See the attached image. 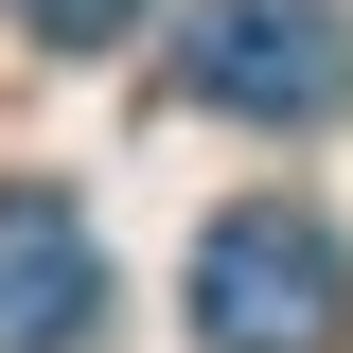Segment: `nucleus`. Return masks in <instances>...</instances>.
Segmentation results:
<instances>
[{
    "mask_svg": "<svg viewBox=\"0 0 353 353\" xmlns=\"http://www.w3.org/2000/svg\"><path fill=\"white\" fill-rule=\"evenodd\" d=\"M194 336L212 353H336L353 336V248L301 194H230L194 230Z\"/></svg>",
    "mask_w": 353,
    "mask_h": 353,
    "instance_id": "1",
    "label": "nucleus"
},
{
    "mask_svg": "<svg viewBox=\"0 0 353 353\" xmlns=\"http://www.w3.org/2000/svg\"><path fill=\"white\" fill-rule=\"evenodd\" d=\"M0 18H18V36H36V53H106V36H124V18H141V0H0Z\"/></svg>",
    "mask_w": 353,
    "mask_h": 353,
    "instance_id": "4",
    "label": "nucleus"
},
{
    "mask_svg": "<svg viewBox=\"0 0 353 353\" xmlns=\"http://www.w3.org/2000/svg\"><path fill=\"white\" fill-rule=\"evenodd\" d=\"M176 71H194V106H230V124H336L353 106V18L336 0H194Z\"/></svg>",
    "mask_w": 353,
    "mask_h": 353,
    "instance_id": "2",
    "label": "nucleus"
},
{
    "mask_svg": "<svg viewBox=\"0 0 353 353\" xmlns=\"http://www.w3.org/2000/svg\"><path fill=\"white\" fill-rule=\"evenodd\" d=\"M106 336V248L71 194H0V353H88Z\"/></svg>",
    "mask_w": 353,
    "mask_h": 353,
    "instance_id": "3",
    "label": "nucleus"
}]
</instances>
